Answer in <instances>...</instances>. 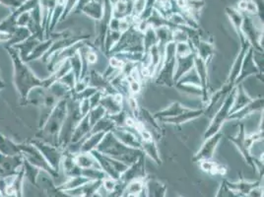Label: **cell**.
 <instances>
[{"mask_svg":"<svg viewBox=\"0 0 264 197\" xmlns=\"http://www.w3.org/2000/svg\"><path fill=\"white\" fill-rule=\"evenodd\" d=\"M242 31L252 49L259 52H263V36L257 31L252 20L249 17H243Z\"/></svg>","mask_w":264,"mask_h":197,"instance_id":"8fae6325","label":"cell"},{"mask_svg":"<svg viewBox=\"0 0 264 197\" xmlns=\"http://www.w3.org/2000/svg\"><path fill=\"white\" fill-rule=\"evenodd\" d=\"M111 132L126 146L141 150L140 138L136 132H133V129L128 127H114Z\"/></svg>","mask_w":264,"mask_h":197,"instance_id":"ffe728a7","label":"cell"},{"mask_svg":"<svg viewBox=\"0 0 264 197\" xmlns=\"http://www.w3.org/2000/svg\"><path fill=\"white\" fill-rule=\"evenodd\" d=\"M248 197H263V188L262 185H257L252 188L248 194Z\"/></svg>","mask_w":264,"mask_h":197,"instance_id":"91938a15","label":"cell"},{"mask_svg":"<svg viewBox=\"0 0 264 197\" xmlns=\"http://www.w3.org/2000/svg\"><path fill=\"white\" fill-rule=\"evenodd\" d=\"M215 197H248V195H244V194L233 191V189H231L228 186L226 180H225L221 182Z\"/></svg>","mask_w":264,"mask_h":197,"instance_id":"681fc988","label":"cell"},{"mask_svg":"<svg viewBox=\"0 0 264 197\" xmlns=\"http://www.w3.org/2000/svg\"><path fill=\"white\" fill-rule=\"evenodd\" d=\"M0 153L7 157L17 156L21 154L19 144L14 143L12 140L4 136L1 132H0Z\"/></svg>","mask_w":264,"mask_h":197,"instance_id":"d6a6232c","label":"cell"},{"mask_svg":"<svg viewBox=\"0 0 264 197\" xmlns=\"http://www.w3.org/2000/svg\"><path fill=\"white\" fill-rule=\"evenodd\" d=\"M145 191L147 197H166L167 185L155 178H146Z\"/></svg>","mask_w":264,"mask_h":197,"instance_id":"484cf974","label":"cell"},{"mask_svg":"<svg viewBox=\"0 0 264 197\" xmlns=\"http://www.w3.org/2000/svg\"><path fill=\"white\" fill-rule=\"evenodd\" d=\"M91 132H92V126L90 124L88 115H86L85 116H83L82 119L79 121L75 130L72 134V138H71L70 143L79 142L80 140H82V139L86 138L88 135H90Z\"/></svg>","mask_w":264,"mask_h":197,"instance_id":"f1b7e54d","label":"cell"},{"mask_svg":"<svg viewBox=\"0 0 264 197\" xmlns=\"http://www.w3.org/2000/svg\"><path fill=\"white\" fill-rule=\"evenodd\" d=\"M4 49H6V51L10 55L12 59V63L14 66L13 82L21 98V103H20L21 106H27L28 97L33 89L37 87L47 89L52 83L56 81L52 75H50L47 79H43V80L38 78L28 64L20 58L19 51L15 48L4 46Z\"/></svg>","mask_w":264,"mask_h":197,"instance_id":"6da1fadb","label":"cell"},{"mask_svg":"<svg viewBox=\"0 0 264 197\" xmlns=\"http://www.w3.org/2000/svg\"><path fill=\"white\" fill-rule=\"evenodd\" d=\"M5 88V83L4 81L1 79V77H0V90H2V89H4Z\"/></svg>","mask_w":264,"mask_h":197,"instance_id":"be15d7a7","label":"cell"},{"mask_svg":"<svg viewBox=\"0 0 264 197\" xmlns=\"http://www.w3.org/2000/svg\"><path fill=\"white\" fill-rule=\"evenodd\" d=\"M107 132H97V133H90L82 142L80 146L79 153H91L93 150H96L102 139L104 138L105 134Z\"/></svg>","mask_w":264,"mask_h":197,"instance_id":"f546056e","label":"cell"},{"mask_svg":"<svg viewBox=\"0 0 264 197\" xmlns=\"http://www.w3.org/2000/svg\"><path fill=\"white\" fill-rule=\"evenodd\" d=\"M109 65L110 67H112V68H114V69H116V70H122L123 68H124V66H125V62L124 60H122V59H120L119 57H116V56H114V55H109Z\"/></svg>","mask_w":264,"mask_h":197,"instance_id":"11a10c76","label":"cell"},{"mask_svg":"<svg viewBox=\"0 0 264 197\" xmlns=\"http://www.w3.org/2000/svg\"><path fill=\"white\" fill-rule=\"evenodd\" d=\"M145 157L146 156L143 153L135 163L128 166V168L121 175L119 181L127 185L131 181L145 180L147 178L145 171Z\"/></svg>","mask_w":264,"mask_h":197,"instance_id":"4fadbf2b","label":"cell"},{"mask_svg":"<svg viewBox=\"0 0 264 197\" xmlns=\"http://www.w3.org/2000/svg\"><path fill=\"white\" fill-rule=\"evenodd\" d=\"M82 11L96 21H100L104 16V7L101 2L94 1L87 3L83 8Z\"/></svg>","mask_w":264,"mask_h":197,"instance_id":"f35d334b","label":"cell"},{"mask_svg":"<svg viewBox=\"0 0 264 197\" xmlns=\"http://www.w3.org/2000/svg\"><path fill=\"white\" fill-rule=\"evenodd\" d=\"M199 166H200L203 172H205L207 174H210V175H213V176H215V175L224 176L227 173V169H226L225 166L212 162V160L201 161V162H199Z\"/></svg>","mask_w":264,"mask_h":197,"instance_id":"b9f144b4","label":"cell"},{"mask_svg":"<svg viewBox=\"0 0 264 197\" xmlns=\"http://www.w3.org/2000/svg\"><path fill=\"white\" fill-rule=\"evenodd\" d=\"M61 83H63V85H65L66 87H68L70 90L74 89V86L76 84V78L74 76V73L72 71H69L66 75H64L60 80H57Z\"/></svg>","mask_w":264,"mask_h":197,"instance_id":"f5cc1de1","label":"cell"},{"mask_svg":"<svg viewBox=\"0 0 264 197\" xmlns=\"http://www.w3.org/2000/svg\"><path fill=\"white\" fill-rule=\"evenodd\" d=\"M82 117L83 116L81 115L79 109V102L73 98L70 94L67 98V114L58 136L60 147L65 149L70 144L72 134Z\"/></svg>","mask_w":264,"mask_h":197,"instance_id":"5b68a950","label":"cell"},{"mask_svg":"<svg viewBox=\"0 0 264 197\" xmlns=\"http://www.w3.org/2000/svg\"><path fill=\"white\" fill-rule=\"evenodd\" d=\"M22 167L24 169V176H25V178L30 181L34 186L39 188L38 180H39V177H40V175H41V173L43 171L40 168H38V167L32 165L30 162H28L24 157H23Z\"/></svg>","mask_w":264,"mask_h":197,"instance_id":"e575fe53","label":"cell"},{"mask_svg":"<svg viewBox=\"0 0 264 197\" xmlns=\"http://www.w3.org/2000/svg\"><path fill=\"white\" fill-rule=\"evenodd\" d=\"M204 114H205L204 108H202V109H191L188 112H186L182 115H177L174 117H169V118H162L159 121L172 124V125H182V124L187 123L190 120H194V119L200 117Z\"/></svg>","mask_w":264,"mask_h":197,"instance_id":"cb8c5ba5","label":"cell"},{"mask_svg":"<svg viewBox=\"0 0 264 197\" xmlns=\"http://www.w3.org/2000/svg\"><path fill=\"white\" fill-rule=\"evenodd\" d=\"M25 179L24 169L21 167L18 173L11 179L3 191V195L8 197H23V181Z\"/></svg>","mask_w":264,"mask_h":197,"instance_id":"7402d4cb","label":"cell"},{"mask_svg":"<svg viewBox=\"0 0 264 197\" xmlns=\"http://www.w3.org/2000/svg\"><path fill=\"white\" fill-rule=\"evenodd\" d=\"M86 40H89V36H69V37H65L63 39H58V40H55L53 41L50 49L47 50V53L43 56V61L45 63H47L48 61V59L56 52L63 50V49H66L74 44H76L78 42H81V41H86Z\"/></svg>","mask_w":264,"mask_h":197,"instance_id":"9a60e30c","label":"cell"},{"mask_svg":"<svg viewBox=\"0 0 264 197\" xmlns=\"http://www.w3.org/2000/svg\"><path fill=\"white\" fill-rule=\"evenodd\" d=\"M106 114V111L104 110V108L102 106H97L96 108H93L90 110V112L88 113V117H89V121L91 126L93 127L94 125L101 119L103 118Z\"/></svg>","mask_w":264,"mask_h":197,"instance_id":"816d5d0a","label":"cell"},{"mask_svg":"<svg viewBox=\"0 0 264 197\" xmlns=\"http://www.w3.org/2000/svg\"><path fill=\"white\" fill-rule=\"evenodd\" d=\"M124 98V96L120 93H115L113 95L104 94L101 98L100 106L104 108L107 115H116L123 111Z\"/></svg>","mask_w":264,"mask_h":197,"instance_id":"d6986e66","label":"cell"},{"mask_svg":"<svg viewBox=\"0 0 264 197\" xmlns=\"http://www.w3.org/2000/svg\"><path fill=\"white\" fill-rule=\"evenodd\" d=\"M175 43L171 42L166 46L163 63L155 75V83L158 86L174 87V71H175Z\"/></svg>","mask_w":264,"mask_h":197,"instance_id":"8992f818","label":"cell"},{"mask_svg":"<svg viewBox=\"0 0 264 197\" xmlns=\"http://www.w3.org/2000/svg\"><path fill=\"white\" fill-rule=\"evenodd\" d=\"M189 110H191V108H187L180 102H173L168 108L155 113L153 116L156 119L160 120L162 118H169V117H174L177 115H182L186 112H188Z\"/></svg>","mask_w":264,"mask_h":197,"instance_id":"4316f807","label":"cell"},{"mask_svg":"<svg viewBox=\"0 0 264 197\" xmlns=\"http://www.w3.org/2000/svg\"><path fill=\"white\" fill-rule=\"evenodd\" d=\"M61 168H63V174H64V176L67 179L81 176L82 169L79 168L77 164L75 163L74 155L69 153V152H67L65 149H64V152H63V160H62Z\"/></svg>","mask_w":264,"mask_h":197,"instance_id":"d4e9b609","label":"cell"},{"mask_svg":"<svg viewBox=\"0 0 264 197\" xmlns=\"http://www.w3.org/2000/svg\"><path fill=\"white\" fill-rule=\"evenodd\" d=\"M251 75H255L259 78V80L262 82L263 81V72H261L259 70V68L256 65L254 59H253V49L250 48L248 50L247 54L244 57L243 60V64H242V68L239 74V77L236 81V86L239 84H242V82L248 78L249 76Z\"/></svg>","mask_w":264,"mask_h":197,"instance_id":"5bb4252c","label":"cell"},{"mask_svg":"<svg viewBox=\"0 0 264 197\" xmlns=\"http://www.w3.org/2000/svg\"><path fill=\"white\" fill-rule=\"evenodd\" d=\"M194 68L197 72V75L200 80L201 86L202 102L205 104V106L209 102V94H208V64L203 61L201 58L197 55L194 57Z\"/></svg>","mask_w":264,"mask_h":197,"instance_id":"ac0fdd59","label":"cell"},{"mask_svg":"<svg viewBox=\"0 0 264 197\" xmlns=\"http://www.w3.org/2000/svg\"><path fill=\"white\" fill-rule=\"evenodd\" d=\"M128 78V84H129V90H130V93L132 96H135L137 94H139L140 91H141V82L137 81V80H134L130 77H127Z\"/></svg>","mask_w":264,"mask_h":197,"instance_id":"9f6ffc18","label":"cell"},{"mask_svg":"<svg viewBox=\"0 0 264 197\" xmlns=\"http://www.w3.org/2000/svg\"><path fill=\"white\" fill-rule=\"evenodd\" d=\"M74 161L81 169H101L91 153H77L74 155Z\"/></svg>","mask_w":264,"mask_h":197,"instance_id":"8d00e7d4","label":"cell"},{"mask_svg":"<svg viewBox=\"0 0 264 197\" xmlns=\"http://www.w3.org/2000/svg\"><path fill=\"white\" fill-rule=\"evenodd\" d=\"M137 197H147V194H146V191H145V187H144V189L140 192L139 194L137 195Z\"/></svg>","mask_w":264,"mask_h":197,"instance_id":"6125c7cd","label":"cell"},{"mask_svg":"<svg viewBox=\"0 0 264 197\" xmlns=\"http://www.w3.org/2000/svg\"><path fill=\"white\" fill-rule=\"evenodd\" d=\"M91 181L90 179L82 177V176H78V177H73V178H68L67 181L63 183L60 186H56L58 189L64 190V191H69L72 189H75L77 187H80L84 184H86L87 182Z\"/></svg>","mask_w":264,"mask_h":197,"instance_id":"ee69618b","label":"cell"},{"mask_svg":"<svg viewBox=\"0 0 264 197\" xmlns=\"http://www.w3.org/2000/svg\"><path fill=\"white\" fill-rule=\"evenodd\" d=\"M179 86H194V87L201 88L199 77H198L197 72L194 67L190 71H188L187 74H185L178 82L175 83L174 87H179Z\"/></svg>","mask_w":264,"mask_h":197,"instance_id":"7bdbcfd3","label":"cell"},{"mask_svg":"<svg viewBox=\"0 0 264 197\" xmlns=\"http://www.w3.org/2000/svg\"><path fill=\"white\" fill-rule=\"evenodd\" d=\"M88 79H89V86L96 88L98 91L103 92L104 94L113 95L116 92V90L110 85L109 80H107L102 73L97 71L96 69H90L88 71Z\"/></svg>","mask_w":264,"mask_h":197,"instance_id":"e0dca14e","label":"cell"},{"mask_svg":"<svg viewBox=\"0 0 264 197\" xmlns=\"http://www.w3.org/2000/svg\"><path fill=\"white\" fill-rule=\"evenodd\" d=\"M80 50V49H79ZM69 63L71 66V71L74 73V76L76 78V82L81 79V75H82V69H83V64H82V58L80 55V52H76L72 57H70L69 59Z\"/></svg>","mask_w":264,"mask_h":197,"instance_id":"7dc6e473","label":"cell"},{"mask_svg":"<svg viewBox=\"0 0 264 197\" xmlns=\"http://www.w3.org/2000/svg\"><path fill=\"white\" fill-rule=\"evenodd\" d=\"M114 127H116L114 122L109 118V115H106L94 125L91 133L111 132Z\"/></svg>","mask_w":264,"mask_h":197,"instance_id":"bcb514c9","label":"cell"},{"mask_svg":"<svg viewBox=\"0 0 264 197\" xmlns=\"http://www.w3.org/2000/svg\"><path fill=\"white\" fill-rule=\"evenodd\" d=\"M223 137L222 132H219L213 136L203 140V144L200 149L195 153L192 160L193 162H201V161H210L214 157L215 150L217 148L221 139Z\"/></svg>","mask_w":264,"mask_h":197,"instance_id":"7c38bea8","label":"cell"},{"mask_svg":"<svg viewBox=\"0 0 264 197\" xmlns=\"http://www.w3.org/2000/svg\"><path fill=\"white\" fill-rule=\"evenodd\" d=\"M19 149H20V152L23 155V157L32 165L40 168L42 171L46 172L47 175H49V177H51V178L58 177V173H56L55 171H53L51 169V167L47 164L46 159L41 154V152L34 145H32L31 143H29V142L20 143Z\"/></svg>","mask_w":264,"mask_h":197,"instance_id":"30bf717a","label":"cell"},{"mask_svg":"<svg viewBox=\"0 0 264 197\" xmlns=\"http://www.w3.org/2000/svg\"><path fill=\"white\" fill-rule=\"evenodd\" d=\"M228 138L239 150V152L243 156L245 162L249 165V167H251L253 170H255L254 157L251 154V147L257 141L263 140V130H258L255 133L248 135L246 132L245 125L243 123H241L240 127H239V132H237V134L233 136L230 135Z\"/></svg>","mask_w":264,"mask_h":197,"instance_id":"277c9868","label":"cell"},{"mask_svg":"<svg viewBox=\"0 0 264 197\" xmlns=\"http://www.w3.org/2000/svg\"><path fill=\"white\" fill-rule=\"evenodd\" d=\"M263 111V98H253L249 105L228 116V120H242L254 112Z\"/></svg>","mask_w":264,"mask_h":197,"instance_id":"603a6c76","label":"cell"},{"mask_svg":"<svg viewBox=\"0 0 264 197\" xmlns=\"http://www.w3.org/2000/svg\"><path fill=\"white\" fill-rule=\"evenodd\" d=\"M31 36V32H30V30L27 27H17L15 31H14V33L11 35L10 40L7 42V45H5V46L13 47L15 45L25 42Z\"/></svg>","mask_w":264,"mask_h":197,"instance_id":"60d3db41","label":"cell"},{"mask_svg":"<svg viewBox=\"0 0 264 197\" xmlns=\"http://www.w3.org/2000/svg\"><path fill=\"white\" fill-rule=\"evenodd\" d=\"M67 98H61L48 116L46 124L35 138L43 140L53 146H58V136L67 114ZM60 147V146H58Z\"/></svg>","mask_w":264,"mask_h":197,"instance_id":"3957f363","label":"cell"},{"mask_svg":"<svg viewBox=\"0 0 264 197\" xmlns=\"http://www.w3.org/2000/svg\"><path fill=\"white\" fill-rule=\"evenodd\" d=\"M81 176L91 181H103L108 177L101 169H82Z\"/></svg>","mask_w":264,"mask_h":197,"instance_id":"c3c4849f","label":"cell"},{"mask_svg":"<svg viewBox=\"0 0 264 197\" xmlns=\"http://www.w3.org/2000/svg\"><path fill=\"white\" fill-rule=\"evenodd\" d=\"M0 197H4V195H3V193L1 192V190H0Z\"/></svg>","mask_w":264,"mask_h":197,"instance_id":"03108f58","label":"cell"},{"mask_svg":"<svg viewBox=\"0 0 264 197\" xmlns=\"http://www.w3.org/2000/svg\"><path fill=\"white\" fill-rule=\"evenodd\" d=\"M102 154H105L118 161L130 166L135 163L143 154L142 150L126 146L121 142L111 132H107L96 149Z\"/></svg>","mask_w":264,"mask_h":197,"instance_id":"7a4b0ae2","label":"cell"},{"mask_svg":"<svg viewBox=\"0 0 264 197\" xmlns=\"http://www.w3.org/2000/svg\"><path fill=\"white\" fill-rule=\"evenodd\" d=\"M236 96H234V101H233L232 109L230 111V115H232L233 113L238 112L239 110H241L242 108H244L245 106L249 105V103L253 100L247 93V91L245 90L243 84H239L236 86Z\"/></svg>","mask_w":264,"mask_h":197,"instance_id":"83f0119b","label":"cell"},{"mask_svg":"<svg viewBox=\"0 0 264 197\" xmlns=\"http://www.w3.org/2000/svg\"><path fill=\"white\" fill-rule=\"evenodd\" d=\"M250 45L249 44V42H246L244 44L241 45V49L240 51L233 61V65L231 68V71H230V74H229V77L227 79V81L225 83V85L230 88L231 90L233 89L236 87V81L239 77V74H240V71H241V68H242V64H243V60H244V57L245 55L247 54L248 50L250 49Z\"/></svg>","mask_w":264,"mask_h":197,"instance_id":"2e32d148","label":"cell"},{"mask_svg":"<svg viewBox=\"0 0 264 197\" xmlns=\"http://www.w3.org/2000/svg\"><path fill=\"white\" fill-rule=\"evenodd\" d=\"M41 41H39L35 36H31L29 39H27L25 42L21 43V44H18L13 46V48H15L18 51H19V55H20V58L26 62L27 58L29 57V55L31 54L33 49L36 48V46L40 43Z\"/></svg>","mask_w":264,"mask_h":197,"instance_id":"1f68e13d","label":"cell"},{"mask_svg":"<svg viewBox=\"0 0 264 197\" xmlns=\"http://www.w3.org/2000/svg\"><path fill=\"white\" fill-rule=\"evenodd\" d=\"M52 43H53V40L50 39V38L45 40V41H43V42H40V43L36 46V48L33 49L31 54L29 55V57H28L27 60H26V63L31 62L33 60H37V59L43 58V56L47 53V50L50 49Z\"/></svg>","mask_w":264,"mask_h":197,"instance_id":"74e56055","label":"cell"},{"mask_svg":"<svg viewBox=\"0 0 264 197\" xmlns=\"http://www.w3.org/2000/svg\"><path fill=\"white\" fill-rule=\"evenodd\" d=\"M91 154L93 155L94 158L97 160L101 170L109 178L114 180V181H119L120 178H121V175L128 168V166L125 163H123L121 161H118V160H115L111 157H109L105 154H102L97 150H93L91 152Z\"/></svg>","mask_w":264,"mask_h":197,"instance_id":"9c48e42d","label":"cell"},{"mask_svg":"<svg viewBox=\"0 0 264 197\" xmlns=\"http://www.w3.org/2000/svg\"><path fill=\"white\" fill-rule=\"evenodd\" d=\"M104 93L101 92V91H98L97 93H95L92 97L89 98V102H90V106H91V109L96 108L97 106L100 105V102H101V98L103 97Z\"/></svg>","mask_w":264,"mask_h":197,"instance_id":"680465c9","label":"cell"},{"mask_svg":"<svg viewBox=\"0 0 264 197\" xmlns=\"http://www.w3.org/2000/svg\"><path fill=\"white\" fill-rule=\"evenodd\" d=\"M145 187V180L131 181L126 185L125 194L138 195Z\"/></svg>","mask_w":264,"mask_h":197,"instance_id":"f907efd6","label":"cell"},{"mask_svg":"<svg viewBox=\"0 0 264 197\" xmlns=\"http://www.w3.org/2000/svg\"><path fill=\"white\" fill-rule=\"evenodd\" d=\"M116 184H118V181H114L109 177H107L106 179H104L102 181V188H104L106 194L108 195L109 193L114 191V189L116 187Z\"/></svg>","mask_w":264,"mask_h":197,"instance_id":"db71d44e","label":"cell"},{"mask_svg":"<svg viewBox=\"0 0 264 197\" xmlns=\"http://www.w3.org/2000/svg\"><path fill=\"white\" fill-rule=\"evenodd\" d=\"M227 14L230 18L231 22L233 23V28H234L236 32L238 34V37H239L240 42H241V45L246 43V42H248L246 40L244 34H243V31H242V25H243V17H242V15L238 11L233 10L232 8H228L227 9Z\"/></svg>","mask_w":264,"mask_h":197,"instance_id":"ab89813d","label":"cell"},{"mask_svg":"<svg viewBox=\"0 0 264 197\" xmlns=\"http://www.w3.org/2000/svg\"><path fill=\"white\" fill-rule=\"evenodd\" d=\"M48 197H50V196H48Z\"/></svg>","mask_w":264,"mask_h":197,"instance_id":"003e7915","label":"cell"},{"mask_svg":"<svg viewBox=\"0 0 264 197\" xmlns=\"http://www.w3.org/2000/svg\"><path fill=\"white\" fill-rule=\"evenodd\" d=\"M29 143H31L32 145H34L41 152V154L46 159L47 164L51 167L53 171H55L56 173L61 171L64 149L58 146H53L38 138H33L29 141Z\"/></svg>","mask_w":264,"mask_h":197,"instance_id":"ba28073f","label":"cell"},{"mask_svg":"<svg viewBox=\"0 0 264 197\" xmlns=\"http://www.w3.org/2000/svg\"><path fill=\"white\" fill-rule=\"evenodd\" d=\"M5 157H6V156H4V155H2V154L0 153V163H1V162L4 160V158H5Z\"/></svg>","mask_w":264,"mask_h":197,"instance_id":"e7e4bbea","label":"cell"},{"mask_svg":"<svg viewBox=\"0 0 264 197\" xmlns=\"http://www.w3.org/2000/svg\"><path fill=\"white\" fill-rule=\"evenodd\" d=\"M158 45V38L156 35L155 29L151 26L148 27V29L143 33V48L144 53L147 54L149 49L152 47Z\"/></svg>","mask_w":264,"mask_h":197,"instance_id":"f6af8a7d","label":"cell"},{"mask_svg":"<svg viewBox=\"0 0 264 197\" xmlns=\"http://www.w3.org/2000/svg\"><path fill=\"white\" fill-rule=\"evenodd\" d=\"M79 109H80V113H81L82 116H85V115H88V113H89L90 110H91V106H90L89 98L81 100V101L79 102Z\"/></svg>","mask_w":264,"mask_h":197,"instance_id":"6f0895ef","label":"cell"},{"mask_svg":"<svg viewBox=\"0 0 264 197\" xmlns=\"http://www.w3.org/2000/svg\"><path fill=\"white\" fill-rule=\"evenodd\" d=\"M141 150L145 154V156L150 157L156 164L161 166L162 165V159L160 157V153L158 150V146L154 139L141 141Z\"/></svg>","mask_w":264,"mask_h":197,"instance_id":"836d02e7","label":"cell"},{"mask_svg":"<svg viewBox=\"0 0 264 197\" xmlns=\"http://www.w3.org/2000/svg\"><path fill=\"white\" fill-rule=\"evenodd\" d=\"M11 38V35L7 33H1L0 32V43H7Z\"/></svg>","mask_w":264,"mask_h":197,"instance_id":"94428289","label":"cell"},{"mask_svg":"<svg viewBox=\"0 0 264 197\" xmlns=\"http://www.w3.org/2000/svg\"><path fill=\"white\" fill-rule=\"evenodd\" d=\"M195 53L197 56H199L203 61H205L207 64L211 61L213 55H214V47L211 43L204 42V41H197L194 45Z\"/></svg>","mask_w":264,"mask_h":197,"instance_id":"4dcf8cb0","label":"cell"},{"mask_svg":"<svg viewBox=\"0 0 264 197\" xmlns=\"http://www.w3.org/2000/svg\"><path fill=\"white\" fill-rule=\"evenodd\" d=\"M226 182H227L228 186L231 189H233V191H236L238 193H241V194H244V195H248L249 191L252 188L261 184L260 181H247L245 180H241V181H237V182H229V181H226Z\"/></svg>","mask_w":264,"mask_h":197,"instance_id":"d590c367","label":"cell"},{"mask_svg":"<svg viewBox=\"0 0 264 197\" xmlns=\"http://www.w3.org/2000/svg\"><path fill=\"white\" fill-rule=\"evenodd\" d=\"M236 87L233 90L226 96V98H224V102L222 103V105L220 106L219 110L216 112V114L213 116L209 126L207 127L206 132H204L203 135V140L213 136L214 134H216L219 132H221L222 126L224 125V123L228 120V116L230 115V111L232 109L233 101H234V96H236Z\"/></svg>","mask_w":264,"mask_h":197,"instance_id":"52a82bcc","label":"cell"},{"mask_svg":"<svg viewBox=\"0 0 264 197\" xmlns=\"http://www.w3.org/2000/svg\"><path fill=\"white\" fill-rule=\"evenodd\" d=\"M196 53L195 51L191 52L185 56H177L175 60V71H174V85L185 74L190 71L194 67V57Z\"/></svg>","mask_w":264,"mask_h":197,"instance_id":"44dd1931","label":"cell"}]
</instances>
